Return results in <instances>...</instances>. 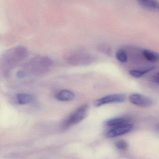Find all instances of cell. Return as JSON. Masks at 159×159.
I'll return each mask as SVG.
<instances>
[{
  "instance_id": "cell-13",
  "label": "cell",
  "mask_w": 159,
  "mask_h": 159,
  "mask_svg": "<svg viewBox=\"0 0 159 159\" xmlns=\"http://www.w3.org/2000/svg\"><path fill=\"white\" fill-rule=\"evenodd\" d=\"M116 58L118 61L121 63H126L128 61V56L127 52L124 49H119L115 54Z\"/></svg>"
},
{
  "instance_id": "cell-16",
  "label": "cell",
  "mask_w": 159,
  "mask_h": 159,
  "mask_svg": "<svg viewBox=\"0 0 159 159\" xmlns=\"http://www.w3.org/2000/svg\"><path fill=\"white\" fill-rule=\"evenodd\" d=\"M17 75L19 78H24V77H26V74L25 72L23 71H19L18 72Z\"/></svg>"
},
{
  "instance_id": "cell-15",
  "label": "cell",
  "mask_w": 159,
  "mask_h": 159,
  "mask_svg": "<svg viewBox=\"0 0 159 159\" xmlns=\"http://www.w3.org/2000/svg\"><path fill=\"white\" fill-rule=\"evenodd\" d=\"M152 80L155 83L157 84H159V74L158 72L157 73L155 74V75L153 76L152 78Z\"/></svg>"
},
{
  "instance_id": "cell-5",
  "label": "cell",
  "mask_w": 159,
  "mask_h": 159,
  "mask_svg": "<svg viewBox=\"0 0 159 159\" xmlns=\"http://www.w3.org/2000/svg\"><path fill=\"white\" fill-rule=\"evenodd\" d=\"M129 101L132 104L143 108L150 107L154 103L153 99L139 93L130 94L129 96Z\"/></svg>"
},
{
  "instance_id": "cell-8",
  "label": "cell",
  "mask_w": 159,
  "mask_h": 159,
  "mask_svg": "<svg viewBox=\"0 0 159 159\" xmlns=\"http://www.w3.org/2000/svg\"><path fill=\"white\" fill-rule=\"evenodd\" d=\"M16 101L20 105H26L33 102L34 97L32 94L27 93H19L16 95Z\"/></svg>"
},
{
  "instance_id": "cell-3",
  "label": "cell",
  "mask_w": 159,
  "mask_h": 159,
  "mask_svg": "<svg viewBox=\"0 0 159 159\" xmlns=\"http://www.w3.org/2000/svg\"><path fill=\"white\" fill-rule=\"evenodd\" d=\"M53 64V61L48 57H37L31 60L27 68L31 73L41 74L48 71Z\"/></svg>"
},
{
  "instance_id": "cell-4",
  "label": "cell",
  "mask_w": 159,
  "mask_h": 159,
  "mask_svg": "<svg viewBox=\"0 0 159 159\" xmlns=\"http://www.w3.org/2000/svg\"><path fill=\"white\" fill-rule=\"evenodd\" d=\"M126 99V95L125 93H114L97 99L94 101L93 104L96 107H100L108 104L123 102Z\"/></svg>"
},
{
  "instance_id": "cell-12",
  "label": "cell",
  "mask_w": 159,
  "mask_h": 159,
  "mask_svg": "<svg viewBox=\"0 0 159 159\" xmlns=\"http://www.w3.org/2000/svg\"><path fill=\"white\" fill-rule=\"evenodd\" d=\"M156 68V67L155 66H153V67H149L143 70H131L129 71V74L132 77L139 78L142 77L147 73L154 70Z\"/></svg>"
},
{
  "instance_id": "cell-7",
  "label": "cell",
  "mask_w": 159,
  "mask_h": 159,
  "mask_svg": "<svg viewBox=\"0 0 159 159\" xmlns=\"http://www.w3.org/2000/svg\"><path fill=\"white\" fill-rule=\"evenodd\" d=\"M56 99L62 102H69L73 101L75 98V94L72 91L63 89L59 91L55 95Z\"/></svg>"
},
{
  "instance_id": "cell-10",
  "label": "cell",
  "mask_w": 159,
  "mask_h": 159,
  "mask_svg": "<svg viewBox=\"0 0 159 159\" xmlns=\"http://www.w3.org/2000/svg\"><path fill=\"white\" fill-rule=\"evenodd\" d=\"M129 119L125 117H116L110 119L106 121V125L109 127H113L129 123Z\"/></svg>"
},
{
  "instance_id": "cell-9",
  "label": "cell",
  "mask_w": 159,
  "mask_h": 159,
  "mask_svg": "<svg viewBox=\"0 0 159 159\" xmlns=\"http://www.w3.org/2000/svg\"><path fill=\"white\" fill-rule=\"evenodd\" d=\"M143 7L150 11H157L159 9L158 2L157 0H137Z\"/></svg>"
},
{
  "instance_id": "cell-6",
  "label": "cell",
  "mask_w": 159,
  "mask_h": 159,
  "mask_svg": "<svg viewBox=\"0 0 159 159\" xmlns=\"http://www.w3.org/2000/svg\"><path fill=\"white\" fill-rule=\"evenodd\" d=\"M133 129V125L129 123H125L119 126L113 127L106 133V136L113 138L126 134L130 132Z\"/></svg>"
},
{
  "instance_id": "cell-11",
  "label": "cell",
  "mask_w": 159,
  "mask_h": 159,
  "mask_svg": "<svg viewBox=\"0 0 159 159\" xmlns=\"http://www.w3.org/2000/svg\"><path fill=\"white\" fill-rule=\"evenodd\" d=\"M143 55L146 59L151 62H157L159 60V54L150 49H145L143 50Z\"/></svg>"
},
{
  "instance_id": "cell-14",
  "label": "cell",
  "mask_w": 159,
  "mask_h": 159,
  "mask_svg": "<svg viewBox=\"0 0 159 159\" xmlns=\"http://www.w3.org/2000/svg\"><path fill=\"white\" fill-rule=\"evenodd\" d=\"M116 146L120 150H125L128 148V144L124 141H119L117 142Z\"/></svg>"
},
{
  "instance_id": "cell-1",
  "label": "cell",
  "mask_w": 159,
  "mask_h": 159,
  "mask_svg": "<svg viewBox=\"0 0 159 159\" xmlns=\"http://www.w3.org/2000/svg\"><path fill=\"white\" fill-rule=\"evenodd\" d=\"M27 56V49L24 47L19 46L7 51L3 56L2 61L3 65L10 67L23 60Z\"/></svg>"
},
{
  "instance_id": "cell-2",
  "label": "cell",
  "mask_w": 159,
  "mask_h": 159,
  "mask_svg": "<svg viewBox=\"0 0 159 159\" xmlns=\"http://www.w3.org/2000/svg\"><path fill=\"white\" fill-rule=\"evenodd\" d=\"M89 106L84 104L77 107L64 119L62 124L63 129H66L84 120L88 114Z\"/></svg>"
}]
</instances>
